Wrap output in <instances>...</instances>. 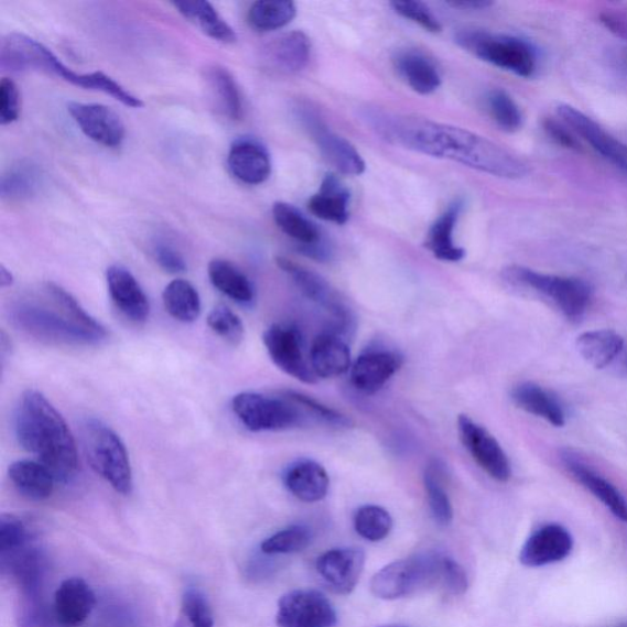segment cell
<instances>
[{
	"instance_id": "603a6c76",
	"label": "cell",
	"mask_w": 627,
	"mask_h": 627,
	"mask_svg": "<svg viewBox=\"0 0 627 627\" xmlns=\"http://www.w3.org/2000/svg\"><path fill=\"white\" fill-rule=\"evenodd\" d=\"M402 363L401 356L396 352L367 350L350 368L352 385L363 393H377L400 370Z\"/></svg>"
},
{
	"instance_id": "8992f818",
	"label": "cell",
	"mask_w": 627,
	"mask_h": 627,
	"mask_svg": "<svg viewBox=\"0 0 627 627\" xmlns=\"http://www.w3.org/2000/svg\"><path fill=\"white\" fill-rule=\"evenodd\" d=\"M83 446L91 468L117 493L133 490V469L122 439L96 418H87L82 425Z\"/></svg>"
},
{
	"instance_id": "6da1fadb",
	"label": "cell",
	"mask_w": 627,
	"mask_h": 627,
	"mask_svg": "<svg viewBox=\"0 0 627 627\" xmlns=\"http://www.w3.org/2000/svg\"><path fill=\"white\" fill-rule=\"evenodd\" d=\"M365 119L390 144L448 160L502 180H521L527 164L487 138L435 120L367 109Z\"/></svg>"
},
{
	"instance_id": "9a60e30c",
	"label": "cell",
	"mask_w": 627,
	"mask_h": 627,
	"mask_svg": "<svg viewBox=\"0 0 627 627\" xmlns=\"http://www.w3.org/2000/svg\"><path fill=\"white\" fill-rule=\"evenodd\" d=\"M0 563L3 574L17 583L21 596L42 597L48 576V561L42 549L29 542L0 554Z\"/></svg>"
},
{
	"instance_id": "8d00e7d4",
	"label": "cell",
	"mask_w": 627,
	"mask_h": 627,
	"mask_svg": "<svg viewBox=\"0 0 627 627\" xmlns=\"http://www.w3.org/2000/svg\"><path fill=\"white\" fill-rule=\"evenodd\" d=\"M43 184V173L36 163L24 160L9 167L0 182L3 199L23 202L35 196Z\"/></svg>"
},
{
	"instance_id": "d4e9b609",
	"label": "cell",
	"mask_w": 627,
	"mask_h": 627,
	"mask_svg": "<svg viewBox=\"0 0 627 627\" xmlns=\"http://www.w3.org/2000/svg\"><path fill=\"white\" fill-rule=\"evenodd\" d=\"M563 461L572 477L582 484V487H585L605 508L609 509L616 519L627 522V501L614 484L598 475L596 471L569 451L563 455Z\"/></svg>"
},
{
	"instance_id": "681fc988",
	"label": "cell",
	"mask_w": 627,
	"mask_h": 627,
	"mask_svg": "<svg viewBox=\"0 0 627 627\" xmlns=\"http://www.w3.org/2000/svg\"><path fill=\"white\" fill-rule=\"evenodd\" d=\"M29 542L31 533L23 520L10 514L0 517V554L13 552Z\"/></svg>"
},
{
	"instance_id": "484cf974",
	"label": "cell",
	"mask_w": 627,
	"mask_h": 627,
	"mask_svg": "<svg viewBox=\"0 0 627 627\" xmlns=\"http://www.w3.org/2000/svg\"><path fill=\"white\" fill-rule=\"evenodd\" d=\"M284 487L303 502L322 501L329 488L326 469L313 460L294 462L283 475Z\"/></svg>"
},
{
	"instance_id": "db71d44e",
	"label": "cell",
	"mask_w": 627,
	"mask_h": 627,
	"mask_svg": "<svg viewBox=\"0 0 627 627\" xmlns=\"http://www.w3.org/2000/svg\"><path fill=\"white\" fill-rule=\"evenodd\" d=\"M543 128L548 137L554 140L558 145L574 151L581 150L579 140L571 133L567 126L558 123L555 119L547 118Z\"/></svg>"
},
{
	"instance_id": "e0dca14e",
	"label": "cell",
	"mask_w": 627,
	"mask_h": 627,
	"mask_svg": "<svg viewBox=\"0 0 627 627\" xmlns=\"http://www.w3.org/2000/svg\"><path fill=\"white\" fill-rule=\"evenodd\" d=\"M312 57V42L302 31H292L273 39L260 51L261 67L279 75L299 74Z\"/></svg>"
},
{
	"instance_id": "d6a6232c",
	"label": "cell",
	"mask_w": 627,
	"mask_h": 627,
	"mask_svg": "<svg viewBox=\"0 0 627 627\" xmlns=\"http://www.w3.org/2000/svg\"><path fill=\"white\" fill-rule=\"evenodd\" d=\"M394 67L417 94L431 95L442 86V75L436 65L421 52H400L394 57Z\"/></svg>"
},
{
	"instance_id": "44dd1931",
	"label": "cell",
	"mask_w": 627,
	"mask_h": 627,
	"mask_svg": "<svg viewBox=\"0 0 627 627\" xmlns=\"http://www.w3.org/2000/svg\"><path fill=\"white\" fill-rule=\"evenodd\" d=\"M106 281L109 296L120 314L131 323H147L150 302L134 274L122 266H112L107 269Z\"/></svg>"
},
{
	"instance_id": "74e56055",
	"label": "cell",
	"mask_w": 627,
	"mask_h": 627,
	"mask_svg": "<svg viewBox=\"0 0 627 627\" xmlns=\"http://www.w3.org/2000/svg\"><path fill=\"white\" fill-rule=\"evenodd\" d=\"M164 310L174 321L191 324L202 314V300L199 292L186 280H173L162 293Z\"/></svg>"
},
{
	"instance_id": "f1b7e54d",
	"label": "cell",
	"mask_w": 627,
	"mask_h": 627,
	"mask_svg": "<svg viewBox=\"0 0 627 627\" xmlns=\"http://www.w3.org/2000/svg\"><path fill=\"white\" fill-rule=\"evenodd\" d=\"M10 482L24 498L42 501L52 497L57 479L41 462L35 460H19L8 469Z\"/></svg>"
},
{
	"instance_id": "7402d4cb",
	"label": "cell",
	"mask_w": 627,
	"mask_h": 627,
	"mask_svg": "<svg viewBox=\"0 0 627 627\" xmlns=\"http://www.w3.org/2000/svg\"><path fill=\"white\" fill-rule=\"evenodd\" d=\"M95 607V592L80 577L63 581L54 594L53 615L62 627L82 626L89 619Z\"/></svg>"
},
{
	"instance_id": "52a82bcc",
	"label": "cell",
	"mask_w": 627,
	"mask_h": 627,
	"mask_svg": "<svg viewBox=\"0 0 627 627\" xmlns=\"http://www.w3.org/2000/svg\"><path fill=\"white\" fill-rule=\"evenodd\" d=\"M502 278L515 288L542 296L569 321H580L592 302L591 285L577 278L555 277L520 266L504 269Z\"/></svg>"
},
{
	"instance_id": "9f6ffc18",
	"label": "cell",
	"mask_w": 627,
	"mask_h": 627,
	"mask_svg": "<svg viewBox=\"0 0 627 627\" xmlns=\"http://www.w3.org/2000/svg\"><path fill=\"white\" fill-rule=\"evenodd\" d=\"M14 277L12 271H9L4 266L0 267V288L7 289L13 285Z\"/></svg>"
},
{
	"instance_id": "8fae6325",
	"label": "cell",
	"mask_w": 627,
	"mask_h": 627,
	"mask_svg": "<svg viewBox=\"0 0 627 627\" xmlns=\"http://www.w3.org/2000/svg\"><path fill=\"white\" fill-rule=\"evenodd\" d=\"M279 627H334L337 613L325 594L315 590H294L279 601Z\"/></svg>"
},
{
	"instance_id": "5b68a950",
	"label": "cell",
	"mask_w": 627,
	"mask_h": 627,
	"mask_svg": "<svg viewBox=\"0 0 627 627\" xmlns=\"http://www.w3.org/2000/svg\"><path fill=\"white\" fill-rule=\"evenodd\" d=\"M451 556L442 552H423L394 561L372 577L370 590L377 598L394 601L436 586L445 590Z\"/></svg>"
},
{
	"instance_id": "ac0fdd59",
	"label": "cell",
	"mask_w": 627,
	"mask_h": 627,
	"mask_svg": "<svg viewBox=\"0 0 627 627\" xmlns=\"http://www.w3.org/2000/svg\"><path fill=\"white\" fill-rule=\"evenodd\" d=\"M556 113L574 133L609 161L616 169L627 174V147L616 140L597 122L570 105H559Z\"/></svg>"
},
{
	"instance_id": "ab89813d",
	"label": "cell",
	"mask_w": 627,
	"mask_h": 627,
	"mask_svg": "<svg viewBox=\"0 0 627 627\" xmlns=\"http://www.w3.org/2000/svg\"><path fill=\"white\" fill-rule=\"evenodd\" d=\"M274 224L285 236L299 241L302 248L322 244L321 229L293 205L278 202L272 206Z\"/></svg>"
},
{
	"instance_id": "bcb514c9",
	"label": "cell",
	"mask_w": 627,
	"mask_h": 627,
	"mask_svg": "<svg viewBox=\"0 0 627 627\" xmlns=\"http://www.w3.org/2000/svg\"><path fill=\"white\" fill-rule=\"evenodd\" d=\"M207 326L229 345L238 346L245 338L246 328L241 318L225 305H218L207 316Z\"/></svg>"
},
{
	"instance_id": "836d02e7",
	"label": "cell",
	"mask_w": 627,
	"mask_h": 627,
	"mask_svg": "<svg viewBox=\"0 0 627 627\" xmlns=\"http://www.w3.org/2000/svg\"><path fill=\"white\" fill-rule=\"evenodd\" d=\"M172 6L183 18L199 28L206 36L225 43V45H233L237 42L235 30L219 15L212 3L194 0V2H174Z\"/></svg>"
},
{
	"instance_id": "9c48e42d",
	"label": "cell",
	"mask_w": 627,
	"mask_h": 627,
	"mask_svg": "<svg viewBox=\"0 0 627 627\" xmlns=\"http://www.w3.org/2000/svg\"><path fill=\"white\" fill-rule=\"evenodd\" d=\"M295 406L283 394L271 398L258 392H240L233 400L239 422L255 433L281 432L301 425L303 417Z\"/></svg>"
},
{
	"instance_id": "f35d334b",
	"label": "cell",
	"mask_w": 627,
	"mask_h": 627,
	"mask_svg": "<svg viewBox=\"0 0 627 627\" xmlns=\"http://www.w3.org/2000/svg\"><path fill=\"white\" fill-rule=\"evenodd\" d=\"M445 475L443 462L433 460L429 462L423 476L429 509L440 526H448L454 520L453 504H451L444 484Z\"/></svg>"
},
{
	"instance_id": "4316f807",
	"label": "cell",
	"mask_w": 627,
	"mask_h": 627,
	"mask_svg": "<svg viewBox=\"0 0 627 627\" xmlns=\"http://www.w3.org/2000/svg\"><path fill=\"white\" fill-rule=\"evenodd\" d=\"M310 363L317 379L344 376L352 368L349 347L338 333H324L314 339Z\"/></svg>"
},
{
	"instance_id": "d590c367",
	"label": "cell",
	"mask_w": 627,
	"mask_h": 627,
	"mask_svg": "<svg viewBox=\"0 0 627 627\" xmlns=\"http://www.w3.org/2000/svg\"><path fill=\"white\" fill-rule=\"evenodd\" d=\"M576 346L579 354L590 366L604 369L621 354L624 338L613 329H596L580 335Z\"/></svg>"
},
{
	"instance_id": "7c38bea8",
	"label": "cell",
	"mask_w": 627,
	"mask_h": 627,
	"mask_svg": "<svg viewBox=\"0 0 627 627\" xmlns=\"http://www.w3.org/2000/svg\"><path fill=\"white\" fill-rule=\"evenodd\" d=\"M458 435L462 444L478 466L494 480L506 483L512 471L508 455L486 428L479 425L466 414L457 420Z\"/></svg>"
},
{
	"instance_id": "277c9868",
	"label": "cell",
	"mask_w": 627,
	"mask_h": 627,
	"mask_svg": "<svg viewBox=\"0 0 627 627\" xmlns=\"http://www.w3.org/2000/svg\"><path fill=\"white\" fill-rule=\"evenodd\" d=\"M0 67L12 73L41 72L57 76L85 90L109 95L130 108H142L141 98L131 94L125 86L102 72L79 74L63 64L51 50L35 39L19 32L8 35L0 46Z\"/></svg>"
},
{
	"instance_id": "d6986e66",
	"label": "cell",
	"mask_w": 627,
	"mask_h": 627,
	"mask_svg": "<svg viewBox=\"0 0 627 627\" xmlns=\"http://www.w3.org/2000/svg\"><path fill=\"white\" fill-rule=\"evenodd\" d=\"M574 538L565 527L556 523L538 528L527 539L520 553L521 564L527 567H543L560 563L572 553Z\"/></svg>"
},
{
	"instance_id": "ee69618b",
	"label": "cell",
	"mask_w": 627,
	"mask_h": 627,
	"mask_svg": "<svg viewBox=\"0 0 627 627\" xmlns=\"http://www.w3.org/2000/svg\"><path fill=\"white\" fill-rule=\"evenodd\" d=\"M214 614L205 594L197 588L183 594L179 620L174 627H214Z\"/></svg>"
},
{
	"instance_id": "3957f363",
	"label": "cell",
	"mask_w": 627,
	"mask_h": 627,
	"mask_svg": "<svg viewBox=\"0 0 627 627\" xmlns=\"http://www.w3.org/2000/svg\"><path fill=\"white\" fill-rule=\"evenodd\" d=\"M14 432L21 447L45 465L57 482L69 483L79 472V454L67 422L46 396L26 390L14 414Z\"/></svg>"
},
{
	"instance_id": "7a4b0ae2",
	"label": "cell",
	"mask_w": 627,
	"mask_h": 627,
	"mask_svg": "<svg viewBox=\"0 0 627 627\" xmlns=\"http://www.w3.org/2000/svg\"><path fill=\"white\" fill-rule=\"evenodd\" d=\"M19 332L53 346L89 347L105 343L106 327L61 285L45 282L20 293L8 305Z\"/></svg>"
},
{
	"instance_id": "e575fe53",
	"label": "cell",
	"mask_w": 627,
	"mask_h": 627,
	"mask_svg": "<svg viewBox=\"0 0 627 627\" xmlns=\"http://www.w3.org/2000/svg\"><path fill=\"white\" fill-rule=\"evenodd\" d=\"M207 274L214 288L229 300L244 305L255 302V285L235 263L225 259H214L208 263Z\"/></svg>"
},
{
	"instance_id": "c3c4849f",
	"label": "cell",
	"mask_w": 627,
	"mask_h": 627,
	"mask_svg": "<svg viewBox=\"0 0 627 627\" xmlns=\"http://www.w3.org/2000/svg\"><path fill=\"white\" fill-rule=\"evenodd\" d=\"M390 6L396 14L413 21L414 24L422 26L428 32H432V34H439L443 30L442 24L432 13V10L422 2H415V0H393Z\"/></svg>"
},
{
	"instance_id": "11a10c76",
	"label": "cell",
	"mask_w": 627,
	"mask_h": 627,
	"mask_svg": "<svg viewBox=\"0 0 627 627\" xmlns=\"http://www.w3.org/2000/svg\"><path fill=\"white\" fill-rule=\"evenodd\" d=\"M446 4L461 10H484L493 7L494 3L489 0H451Z\"/></svg>"
},
{
	"instance_id": "cb8c5ba5",
	"label": "cell",
	"mask_w": 627,
	"mask_h": 627,
	"mask_svg": "<svg viewBox=\"0 0 627 627\" xmlns=\"http://www.w3.org/2000/svg\"><path fill=\"white\" fill-rule=\"evenodd\" d=\"M227 164L234 177L248 185L266 183L272 172L270 152L260 141L250 138L234 142L228 152Z\"/></svg>"
},
{
	"instance_id": "4dcf8cb0",
	"label": "cell",
	"mask_w": 627,
	"mask_h": 627,
	"mask_svg": "<svg viewBox=\"0 0 627 627\" xmlns=\"http://www.w3.org/2000/svg\"><path fill=\"white\" fill-rule=\"evenodd\" d=\"M462 208L464 203L455 201L429 229L424 246L439 260L458 262L466 257V250L457 247L454 239Z\"/></svg>"
},
{
	"instance_id": "7bdbcfd3",
	"label": "cell",
	"mask_w": 627,
	"mask_h": 627,
	"mask_svg": "<svg viewBox=\"0 0 627 627\" xmlns=\"http://www.w3.org/2000/svg\"><path fill=\"white\" fill-rule=\"evenodd\" d=\"M355 530L366 541L377 543L387 538L393 526L388 510L377 505L361 506L355 515Z\"/></svg>"
},
{
	"instance_id": "7dc6e473",
	"label": "cell",
	"mask_w": 627,
	"mask_h": 627,
	"mask_svg": "<svg viewBox=\"0 0 627 627\" xmlns=\"http://www.w3.org/2000/svg\"><path fill=\"white\" fill-rule=\"evenodd\" d=\"M17 623L18 627H60L42 597L20 596Z\"/></svg>"
},
{
	"instance_id": "ffe728a7",
	"label": "cell",
	"mask_w": 627,
	"mask_h": 627,
	"mask_svg": "<svg viewBox=\"0 0 627 627\" xmlns=\"http://www.w3.org/2000/svg\"><path fill=\"white\" fill-rule=\"evenodd\" d=\"M366 554L357 548L328 550L316 560L317 574L338 594H349L358 585Z\"/></svg>"
},
{
	"instance_id": "ba28073f",
	"label": "cell",
	"mask_w": 627,
	"mask_h": 627,
	"mask_svg": "<svg viewBox=\"0 0 627 627\" xmlns=\"http://www.w3.org/2000/svg\"><path fill=\"white\" fill-rule=\"evenodd\" d=\"M455 42L480 61L521 78H532L537 72L536 50L530 42L520 37L465 29L457 32Z\"/></svg>"
},
{
	"instance_id": "83f0119b",
	"label": "cell",
	"mask_w": 627,
	"mask_h": 627,
	"mask_svg": "<svg viewBox=\"0 0 627 627\" xmlns=\"http://www.w3.org/2000/svg\"><path fill=\"white\" fill-rule=\"evenodd\" d=\"M350 193L334 173H327L321 190L311 197V213L326 223L345 225L349 218Z\"/></svg>"
},
{
	"instance_id": "f907efd6",
	"label": "cell",
	"mask_w": 627,
	"mask_h": 627,
	"mask_svg": "<svg viewBox=\"0 0 627 627\" xmlns=\"http://www.w3.org/2000/svg\"><path fill=\"white\" fill-rule=\"evenodd\" d=\"M282 394L284 396V398H288L289 400L293 401L295 404H300L303 407V409L311 411L312 414H314L317 418H321L322 421H324L329 425L344 426V428H349L354 425V422H352L348 417L333 409H329V407L323 404L322 402L312 399L311 396H306L302 392H296L291 390L284 391L282 392Z\"/></svg>"
},
{
	"instance_id": "b9f144b4",
	"label": "cell",
	"mask_w": 627,
	"mask_h": 627,
	"mask_svg": "<svg viewBox=\"0 0 627 627\" xmlns=\"http://www.w3.org/2000/svg\"><path fill=\"white\" fill-rule=\"evenodd\" d=\"M310 527L293 525L267 538L261 543V552L267 555L300 553L313 542Z\"/></svg>"
},
{
	"instance_id": "f5cc1de1",
	"label": "cell",
	"mask_w": 627,
	"mask_h": 627,
	"mask_svg": "<svg viewBox=\"0 0 627 627\" xmlns=\"http://www.w3.org/2000/svg\"><path fill=\"white\" fill-rule=\"evenodd\" d=\"M152 257L164 271L173 274L186 271V262L182 252L169 241L158 240L152 246Z\"/></svg>"
},
{
	"instance_id": "816d5d0a",
	"label": "cell",
	"mask_w": 627,
	"mask_h": 627,
	"mask_svg": "<svg viewBox=\"0 0 627 627\" xmlns=\"http://www.w3.org/2000/svg\"><path fill=\"white\" fill-rule=\"evenodd\" d=\"M20 111L19 87L14 80L3 78L0 82V125L8 126L17 122Z\"/></svg>"
},
{
	"instance_id": "f546056e",
	"label": "cell",
	"mask_w": 627,
	"mask_h": 627,
	"mask_svg": "<svg viewBox=\"0 0 627 627\" xmlns=\"http://www.w3.org/2000/svg\"><path fill=\"white\" fill-rule=\"evenodd\" d=\"M206 89L216 111L229 120L244 118V100L238 84L223 65H213L205 72Z\"/></svg>"
},
{
	"instance_id": "1f68e13d",
	"label": "cell",
	"mask_w": 627,
	"mask_h": 627,
	"mask_svg": "<svg viewBox=\"0 0 627 627\" xmlns=\"http://www.w3.org/2000/svg\"><path fill=\"white\" fill-rule=\"evenodd\" d=\"M511 400L520 410L542 418L554 426L565 425L563 406L555 396L530 381L517 383L511 390Z\"/></svg>"
},
{
	"instance_id": "4fadbf2b",
	"label": "cell",
	"mask_w": 627,
	"mask_h": 627,
	"mask_svg": "<svg viewBox=\"0 0 627 627\" xmlns=\"http://www.w3.org/2000/svg\"><path fill=\"white\" fill-rule=\"evenodd\" d=\"M262 340L274 366L304 383H316L311 363L304 356L299 329L291 325L273 324L263 333Z\"/></svg>"
},
{
	"instance_id": "2e32d148",
	"label": "cell",
	"mask_w": 627,
	"mask_h": 627,
	"mask_svg": "<svg viewBox=\"0 0 627 627\" xmlns=\"http://www.w3.org/2000/svg\"><path fill=\"white\" fill-rule=\"evenodd\" d=\"M68 112L76 126L96 144L118 149L126 140V126L122 118L100 104L71 102Z\"/></svg>"
},
{
	"instance_id": "60d3db41",
	"label": "cell",
	"mask_w": 627,
	"mask_h": 627,
	"mask_svg": "<svg viewBox=\"0 0 627 627\" xmlns=\"http://www.w3.org/2000/svg\"><path fill=\"white\" fill-rule=\"evenodd\" d=\"M296 15L291 0H260L248 10V24L258 32H272L288 26Z\"/></svg>"
},
{
	"instance_id": "f6af8a7d",
	"label": "cell",
	"mask_w": 627,
	"mask_h": 627,
	"mask_svg": "<svg viewBox=\"0 0 627 627\" xmlns=\"http://www.w3.org/2000/svg\"><path fill=\"white\" fill-rule=\"evenodd\" d=\"M487 105L494 122L506 133H516L522 128L521 109L505 90H491L487 97Z\"/></svg>"
},
{
	"instance_id": "680465c9",
	"label": "cell",
	"mask_w": 627,
	"mask_h": 627,
	"mask_svg": "<svg viewBox=\"0 0 627 627\" xmlns=\"http://www.w3.org/2000/svg\"><path fill=\"white\" fill-rule=\"evenodd\" d=\"M619 627H627V624H625V625H623V626H619Z\"/></svg>"
},
{
	"instance_id": "5bb4252c",
	"label": "cell",
	"mask_w": 627,
	"mask_h": 627,
	"mask_svg": "<svg viewBox=\"0 0 627 627\" xmlns=\"http://www.w3.org/2000/svg\"><path fill=\"white\" fill-rule=\"evenodd\" d=\"M277 263L284 273L289 274L296 288H299L307 300L325 307V310L334 316L337 333L346 332L352 323L349 311L343 301L339 300L336 291L321 274L307 270L288 258L279 257Z\"/></svg>"
},
{
	"instance_id": "30bf717a",
	"label": "cell",
	"mask_w": 627,
	"mask_h": 627,
	"mask_svg": "<svg viewBox=\"0 0 627 627\" xmlns=\"http://www.w3.org/2000/svg\"><path fill=\"white\" fill-rule=\"evenodd\" d=\"M296 118L315 142L323 158L340 174L357 177L366 172V162L360 153L344 137L329 129L325 120L311 106L296 107Z\"/></svg>"
},
{
	"instance_id": "6f0895ef",
	"label": "cell",
	"mask_w": 627,
	"mask_h": 627,
	"mask_svg": "<svg viewBox=\"0 0 627 627\" xmlns=\"http://www.w3.org/2000/svg\"><path fill=\"white\" fill-rule=\"evenodd\" d=\"M382 627H407V626H403V625H388V626H382Z\"/></svg>"
}]
</instances>
